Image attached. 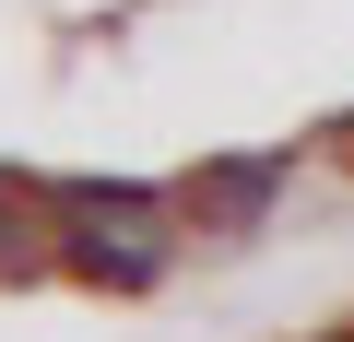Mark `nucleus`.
Here are the masks:
<instances>
[{"mask_svg":"<svg viewBox=\"0 0 354 342\" xmlns=\"http://www.w3.org/2000/svg\"><path fill=\"white\" fill-rule=\"evenodd\" d=\"M48 201V272L95 295H153L177 272V201L153 178H36Z\"/></svg>","mask_w":354,"mask_h":342,"instance_id":"nucleus-1","label":"nucleus"},{"mask_svg":"<svg viewBox=\"0 0 354 342\" xmlns=\"http://www.w3.org/2000/svg\"><path fill=\"white\" fill-rule=\"evenodd\" d=\"M283 189H295V153H213L165 201H177V225H201V236H248V225L283 213Z\"/></svg>","mask_w":354,"mask_h":342,"instance_id":"nucleus-2","label":"nucleus"},{"mask_svg":"<svg viewBox=\"0 0 354 342\" xmlns=\"http://www.w3.org/2000/svg\"><path fill=\"white\" fill-rule=\"evenodd\" d=\"M48 272V201L36 178H0V283H36Z\"/></svg>","mask_w":354,"mask_h":342,"instance_id":"nucleus-3","label":"nucleus"},{"mask_svg":"<svg viewBox=\"0 0 354 342\" xmlns=\"http://www.w3.org/2000/svg\"><path fill=\"white\" fill-rule=\"evenodd\" d=\"M330 342H354V319H342V330H330Z\"/></svg>","mask_w":354,"mask_h":342,"instance_id":"nucleus-4","label":"nucleus"}]
</instances>
